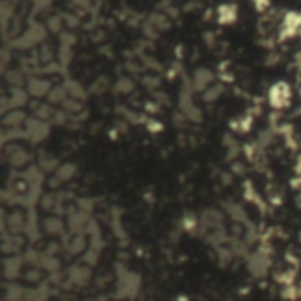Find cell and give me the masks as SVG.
Here are the masks:
<instances>
[{"label":"cell","instance_id":"6da1fadb","mask_svg":"<svg viewBox=\"0 0 301 301\" xmlns=\"http://www.w3.org/2000/svg\"><path fill=\"white\" fill-rule=\"evenodd\" d=\"M291 99V88L287 83H276L270 90V102L273 108H285Z\"/></svg>","mask_w":301,"mask_h":301},{"label":"cell","instance_id":"7a4b0ae2","mask_svg":"<svg viewBox=\"0 0 301 301\" xmlns=\"http://www.w3.org/2000/svg\"><path fill=\"white\" fill-rule=\"evenodd\" d=\"M234 7H229V5H222L220 7V21L222 23H229V21L234 20Z\"/></svg>","mask_w":301,"mask_h":301}]
</instances>
